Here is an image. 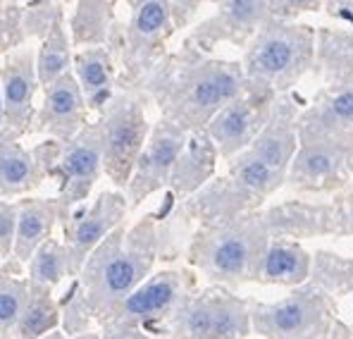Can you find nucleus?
I'll list each match as a JSON object with an SVG mask.
<instances>
[{"label":"nucleus","mask_w":353,"mask_h":339,"mask_svg":"<svg viewBox=\"0 0 353 339\" xmlns=\"http://www.w3.org/2000/svg\"><path fill=\"white\" fill-rule=\"evenodd\" d=\"M27 278L31 282L48 284L58 289L62 282L74 278V268H72V258L67 251L65 242L55 237H48L27 263Z\"/></svg>","instance_id":"2f4dec72"},{"label":"nucleus","mask_w":353,"mask_h":339,"mask_svg":"<svg viewBox=\"0 0 353 339\" xmlns=\"http://www.w3.org/2000/svg\"><path fill=\"white\" fill-rule=\"evenodd\" d=\"M353 139H313L299 142L284 186L294 194H339L351 184L346 155Z\"/></svg>","instance_id":"ddd939ff"},{"label":"nucleus","mask_w":353,"mask_h":339,"mask_svg":"<svg viewBox=\"0 0 353 339\" xmlns=\"http://www.w3.org/2000/svg\"><path fill=\"white\" fill-rule=\"evenodd\" d=\"M313 253L296 239H270L263 253L256 284L263 287H299L310 280Z\"/></svg>","instance_id":"a878e982"},{"label":"nucleus","mask_w":353,"mask_h":339,"mask_svg":"<svg viewBox=\"0 0 353 339\" xmlns=\"http://www.w3.org/2000/svg\"><path fill=\"white\" fill-rule=\"evenodd\" d=\"M72 3H74V0H65V5H72Z\"/></svg>","instance_id":"37998d69"},{"label":"nucleus","mask_w":353,"mask_h":339,"mask_svg":"<svg viewBox=\"0 0 353 339\" xmlns=\"http://www.w3.org/2000/svg\"><path fill=\"white\" fill-rule=\"evenodd\" d=\"M129 19L124 22L119 50L117 88H137L148 70L168 53L170 39L176 34L172 0H124Z\"/></svg>","instance_id":"9b49d317"},{"label":"nucleus","mask_w":353,"mask_h":339,"mask_svg":"<svg viewBox=\"0 0 353 339\" xmlns=\"http://www.w3.org/2000/svg\"><path fill=\"white\" fill-rule=\"evenodd\" d=\"M24 3V14H22V24H24V34L27 39H43L48 34L50 24L67 12L65 0H22Z\"/></svg>","instance_id":"72a5a7b5"},{"label":"nucleus","mask_w":353,"mask_h":339,"mask_svg":"<svg viewBox=\"0 0 353 339\" xmlns=\"http://www.w3.org/2000/svg\"><path fill=\"white\" fill-rule=\"evenodd\" d=\"M88 106L74 72H65L48 86H43V101L36 108L29 134H43L53 139H72L88 122Z\"/></svg>","instance_id":"6ab92c4d"},{"label":"nucleus","mask_w":353,"mask_h":339,"mask_svg":"<svg viewBox=\"0 0 353 339\" xmlns=\"http://www.w3.org/2000/svg\"><path fill=\"white\" fill-rule=\"evenodd\" d=\"M323 10L334 22L353 27V0H323Z\"/></svg>","instance_id":"ea45409f"},{"label":"nucleus","mask_w":353,"mask_h":339,"mask_svg":"<svg viewBox=\"0 0 353 339\" xmlns=\"http://www.w3.org/2000/svg\"><path fill=\"white\" fill-rule=\"evenodd\" d=\"M310 282H315L334 301L353 296V255L318 249L313 253Z\"/></svg>","instance_id":"7c9ffc66"},{"label":"nucleus","mask_w":353,"mask_h":339,"mask_svg":"<svg viewBox=\"0 0 353 339\" xmlns=\"http://www.w3.org/2000/svg\"><path fill=\"white\" fill-rule=\"evenodd\" d=\"M39 155L46 177L55 182L60 201V222L70 215L72 208L88 201L103 175V148L98 124L86 122L72 139H53L31 146Z\"/></svg>","instance_id":"6e6552de"},{"label":"nucleus","mask_w":353,"mask_h":339,"mask_svg":"<svg viewBox=\"0 0 353 339\" xmlns=\"http://www.w3.org/2000/svg\"><path fill=\"white\" fill-rule=\"evenodd\" d=\"M277 96L279 93L272 88L246 79L241 93H236L230 103H225L215 113V117L208 122L205 129L225 163L234 158L236 153H241L243 148H248L253 139L261 134V129L272 115Z\"/></svg>","instance_id":"f8f14e48"},{"label":"nucleus","mask_w":353,"mask_h":339,"mask_svg":"<svg viewBox=\"0 0 353 339\" xmlns=\"http://www.w3.org/2000/svg\"><path fill=\"white\" fill-rule=\"evenodd\" d=\"M24 265L14 260H3L0 265V337H12L17 318L22 313L29 291V278H22Z\"/></svg>","instance_id":"473e14b6"},{"label":"nucleus","mask_w":353,"mask_h":339,"mask_svg":"<svg viewBox=\"0 0 353 339\" xmlns=\"http://www.w3.org/2000/svg\"><path fill=\"white\" fill-rule=\"evenodd\" d=\"M346 168H349L351 177H353V142H351V146H349V155H346Z\"/></svg>","instance_id":"a19ab883"},{"label":"nucleus","mask_w":353,"mask_h":339,"mask_svg":"<svg viewBox=\"0 0 353 339\" xmlns=\"http://www.w3.org/2000/svg\"><path fill=\"white\" fill-rule=\"evenodd\" d=\"M46 177L34 148L22 144V134L5 124L0 129V198L27 196L39 189Z\"/></svg>","instance_id":"4be33fe9"},{"label":"nucleus","mask_w":353,"mask_h":339,"mask_svg":"<svg viewBox=\"0 0 353 339\" xmlns=\"http://www.w3.org/2000/svg\"><path fill=\"white\" fill-rule=\"evenodd\" d=\"M301 98L294 91L279 93L272 115L261 129L253 144L227 160V172L236 177L251 194L263 203L272 198L284 186L289 165L299 148V129L296 117L301 113Z\"/></svg>","instance_id":"39448f33"},{"label":"nucleus","mask_w":353,"mask_h":339,"mask_svg":"<svg viewBox=\"0 0 353 339\" xmlns=\"http://www.w3.org/2000/svg\"><path fill=\"white\" fill-rule=\"evenodd\" d=\"M334 201L339 206V239L353 237V186L334 194Z\"/></svg>","instance_id":"4c0bfd02"},{"label":"nucleus","mask_w":353,"mask_h":339,"mask_svg":"<svg viewBox=\"0 0 353 339\" xmlns=\"http://www.w3.org/2000/svg\"><path fill=\"white\" fill-rule=\"evenodd\" d=\"M243 86L241 60L215 57L184 36L179 48L160 57L137 88L158 108L160 117L194 132L208 127L215 113Z\"/></svg>","instance_id":"f257e3e1"},{"label":"nucleus","mask_w":353,"mask_h":339,"mask_svg":"<svg viewBox=\"0 0 353 339\" xmlns=\"http://www.w3.org/2000/svg\"><path fill=\"white\" fill-rule=\"evenodd\" d=\"M22 14L24 3L0 5V55H8L10 50L19 48L29 41L24 34Z\"/></svg>","instance_id":"f704fd0d"},{"label":"nucleus","mask_w":353,"mask_h":339,"mask_svg":"<svg viewBox=\"0 0 353 339\" xmlns=\"http://www.w3.org/2000/svg\"><path fill=\"white\" fill-rule=\"evenodd\" d=\"M351 327H353V322H351Z\"/></svg>","instance_id":"c03bdc74"},{"label":"nucleus","mask_w":353,"mask_h":339,"mask_svg":"<svg viewBox=\"0 0 353 339\" xmlns=\"http://www.w3.org/2000/svg\"><path fill=\"white\" fill-rule=\"evenodd\" d=\"M315 60V27L299 19H279L270 14L253 34L241 55L248 81L277 93L294 91L310 75Z\"/></svg>","instance_id":"20e7f679"},{"label":"nucleus","mask_w":353,"mask_h":339,"mask_svg":"<svg viewBox=\"0 0 353 339\" xmlns=\"http://www.w3.org/2000/svg\"><path fill=\"white\" fill-rule=\"evenodd\" d=\"M205 3H212V0H172V17H174L176 31L191 27V22H194L199 10L203 8Z\"/></svg>","instance_id":"58836bf2"},{"label":"nucleus","mask_w":353,"mask_h":339,"mask_svg":"<svg viewBox=\"0 0 353 339\" xmlns=\"http://www.w3.org/2000/svg\"><path fill=\"white\" fill-rule=\"evenodd\" d=\"M323 0H268V12L279 19H299L301 14L320 12Z\"/></svg>","instance_id":"e433bc0d"},{"label":"nucleus","mask_w":353,"mask_h":339,"mask_svg":"<svg viewBox=\"0 0 353 339\" xmlns=\"http://www.w3.org/2000/svg\"><path fill=\"white\" fill-rule=\"evenodd\" d=\"M158 263H168L160 206L132 225L124 220L88 253L77 275V284L98 327Z\"/></svg>","instance_id":"f03ea898"},{"label":"nucleus","mask_w":353,"mask_h":339,"mask_svg":"<svg viewBox=\"0 0 353 339\" xmlns=\"http://www.w3.org/2000/svg\"><path fill=\"white\" fill-rule=\"evenodd\" d=\"M220 160V151H217V146L205 127L189 132L184 148L179 151V155L174 160L172 175H170L168 182V191H172L179 201L189 198L208 180L215 177Z\"/></svg>","instance_id":"5701e85b"},{"label":"nucleus","mask_w":353,"mask_h":339,"mask_svg":"<svg viewBox=\"0 0 353 339\" xmlns=\"http://www.w3.org/2000/svg\"><path fill=\"white\" fill-rule=\"evenodd\" d=\"M17 201L0 198V258H12L14 239H17Z\"/></svg>","instance_id":"c9c22d12"},{"label":"nucleus","mask_w":353,"mask_h":339,"mask_svg":"<svg viewBox=\"0 0 353 339\" xmlns=\"http://www.w3.org/2000/svg\"><path fill=\"white\" fill-rule=\"evenodd\" d=\"M263 217L270 239H339V206L336 201H305L287 198L274 206H263Z\"/></svg>","instance_id":"a211bd4d"},{"label":"nucleus","mask_w":353,"mask_h":339,"mask_svg":"<svg viewBox=\"0 0 353 339\" xmlns=\"http://www.w3.org/2000/svg\"><path fill=\"white\" fill-rule=\"evenodd\" d=\"M196 287H199V273L189 263L150 273L98 327V337H163L165 320Z\"/></svg>","instance_id":"0eeeda50"},{"label":"nucleus","mask_w":353,"mask_h":339,"mask_svg":"<svg viewBox=\"0 0 353 339\" xmlns=\"http://www.w3.org/2000/svg\"><path fill=\"white\" fill-rule=\"evenodd\" d=\"M122 0H74V8L67 19L72 43L84 46H105L112 29L117 27V5Z\"/></svg>","instance_id":"cd10ccee"},{"label":"nucleus","mask_w":353,"mask_h":339,"mask_svg":"<svg viewBox=\"0 0 353 339\" xmlns=\"http://www.w3.org/2000/svg\"><path fill=\"white\" fill-rule=\"evenodd\" d=\"M186 137H189L186 129H181L179 124L170 122L165 117L150 124V134L137 158L127 189H124L129 211H137L150 196L168 189L174 160L179 155V151L184 148Z\"/></svg>","instance_id":"2eb2a0df"},{"label":"nucleus","mask_w":353,"mask_h":339,"mask_svg":"<svg viewBox=\"0 0 353 339\" xmlns=\"http://www.w3.org/2000/svg\"><path fill=\"white\" fill-rule=\"evenodd\" d=\"M17 239H14V251L10 260L27 265L36 249L48 237H53V229L60 225L62 211L58 196L36 198L29 194L17 201Z\"/></svg>","instance_id":"393cba45"},{"label":"nucleus","mask_w":353,"mask_h":339,"mask_svg":"<svg viewBox=\"0 0 353 339\" xmlns=\"http://www.w3.org/2000/svg\"><path fill=\"white\" fill-rule=\"evenodd\" d=\"M39 86L36 50L27 43L10 50L0 65V91H3L5 103V124L22 137L29 134L31 122H34V103Z\"/></svg>","instance_id":"aec40b11"},{"label":"nucleus","mask_w":353,"mask_h":339,"mask_svg":"<svg viewBox=\"0 0 353 339\" xmlns=\"http://www.w3.org/2000/svg\"><path fill=\"white\" fill-rule=\"evenodd\" d=\"M129 213V201L122 189H105L96 198H88L81 206L72 208L70 215L60 222V232L70 251L74 278L79 275L88 253L117 225H122Z\"/></svg>","instance_id":"4468645a"},{"label":"nucleus","mask_w":353,"mask_h":339,"mask_svg":"<svg viewBox=\"0 0 353 339\" xmlns=\"http://www.w3.org/2000/svg\"><path fill=\"white\" fill-rule=\"evenodd\" d=\"M310 75L320 84L353 77V27H315V60Z\"/></svg>","instance_id":"bb28decb"},{"label":"nucleus","mask_w":353,"mask_h":339,"mask_svg":"<svg viewBox=\"0 0 353 339\" xmlns=\"http://www.w3.org/2000/svg\"><path fill=\"white\" fill-rule=\"evenodd\" d=\"M0 3H3V0H0Z\"/></svg>","instance_id":"a18cd8bd"},{"label":"nucleus","mask_w":353,"mask_h":339,"mask_svg":"<svg viewBox=\"0 0 353 339\" xmlns=\"http://www.w3.org/2000/svg\"><path fill=\"white\" fill-rule=\"evenodd\" d=\"M265 203L256 194L246 189L236 177L230 172L222 177L208 180L199 191L181 201L184 213L196 225H212V222H225L239 217L243 213H251L263 208Z\"/></svg>","instance_id":"412c9836"},{"label":"nucleus","mask_w":353,"mask_h":339,"mask_svg":"<svg viewBox=\"0 0 353 339\" xmlns=\"http://www.w3.org/2000/svg\"><path fill=\"white\" fill-rule=\"evenodd\" d=\"M163 337L181 339H246L253 337L248 296L222 284L196 287L165 320Z\"/></svg>","instance_id":"1a4fd4ad"},{"label":"nucleus","mask_w":353,"mask_h":339,"mask_svg":"<svg viewBox=\"0 0 353 339\" xmlns=\"http://www.w3.org/2000/svg\"><path fill=\"white\" fill-rule=\"evenodd\" d=\"M60 322H62V309H60V296L55 294V289L48 284L31 282L29 280L27 299H24L22 313L17 318L12 337L36 339V337L53 335L55 330H60Z\"/></svg>","instance_id":"c85d7f7f"},{"label":"nucleus","mask_w":353,"mask_h":339,"mask_svg":"<svg viewBox=\"0 0 353 339\" xmlns=\"http://www.w3.org/2000/svg\"><path fill=\"white\" fill-rule=\"evenodd\" d=\"M253 337L263 339H353V327L341 320L336 301L315 282L292 287L284 299L265 304L248 296Z\"/></svg>","instance_id":"423d86ee"},{"label":"nucleus","mask_w":353,"mask_h":339,"mask_svg":"<svg viewBox=\"0 0 353 339\" xmlns=\"http://www.w3.org/2000/svg\"><path fill=\"white\" fill-rule=\"evenodd\" d=\"M270 244L263 208L212 225H196L186 244V263L208 284L241 289L258 280L263 253Z\"/></svg>","instance_id":"7ed1b4c3"},{"label":"nucleus","mask_w":353,"mask_h":339,"mask_svg":"<svg viewBox=\"0 0 353 339\" xmlns=\"http://www.w3.org/2000/svg\"><path fill=\"white\" fill-rule=\"evenodd\" d=\"M5 127V103H3V91H0V129Z\"/></svg>","instance_id":"79ce46f5"},{"label":"nucleus","mask_w":353,"mask_h":339,"mask_svg":"<svg viewBox=\"0 0 353 339\" xmlns=\"http://www.w3.org/2000/svg\"><path fill=\"white\" fill-rule=\"evenodd\" d=\"M299 142L313 139H353V77L320 84L315 96L296 117Z\"/></svg>","instance_id":"f3484780"},{"label":"nucleus","mask_w":353,"mask_h":339,"mask_svg":"<svg viewBox=\"0 0 353 339\" xmlns=\"http://www.w3.org/2000/svg\"><path fill=\"white\" fill-rule=\"evenodd\" d=\"M72 36L70 24H67V12L60 14L53 24H50L48 34L41 39V46L36 50V75H39L41 88L48 86L65 72L72 70V60H74V50H72Z\"/></svg>","instance_id":"c756f323"},{"label":"nucleus","mask_w":353,"mask_h":339,"mask_svg":"<svg viewBox=\"0 0 353 339\" xmlns=\"http://www.w3.org/2000/svg\"><path fill=\"white\" fill-rule=\"evenodd\" d=\"M72 72L79 79L86 106L93 115L101 113L117 93L119 62L117 55L108 46H84V48H79L74 53V60H72Z\"/></svg>","instance_id":"b1692460"},{"label":"nucleus","mask_w":353,"mask_h":339,"mask_svg":"<svg viewBox=\"0 0 353 339\" xmlns=\"http://www.w3.org/2000/svg\"><path fill=\"white\" fill-rule=\"evenodd\" d=\"M146 96L139 88H117L112 101L96 115L103 148V175L115 189H127L137 158L150 134Z\"/></svg>","instance_id":"9d476101"},{"label":"nucleus","mask_w":353,"mask_h":339,"mask_svg":"<svg viewBox=\"0 0 353 339\" xmlns=\"http://www.w3.org/2000/svg\"><path fill=\"white\" fill-rule=\"evenodd\" d=\"M212 5L215 12L203 22L194 24L186 34V39L210 53L222 43L246 48L253 34L270 17L268 0H212Z\"/></svg>","instance_id":"dca6fc26"}]
</instances>
